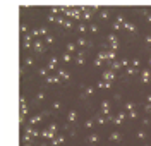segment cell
Masks as SVG:
<instances>
[{"label": "cell", "instance_id": "cell-1", "mask_svg": "<svg viewBox=\"0 0 151 146\" xmlns=\"http://www.w3.org/2000/svg\"><path fill=\"white\" fill-rule=\"evenodd\" d=\"M94 12H96V7H83V19L89 21L91 16H94Z\"/></svg>", "mask_w": 151, "mask_h": 146}, {"label": "cell", "instance_id": "cell-2", "mask_svg": "<svg viewBox=\"0 0 151 146\" xmlns=\"http://www.w3.org/2000/svg\"><path fill=\"white\" fill-rule=\"evenodd\" d=\"M113 79H115V70H112V69H108V70H103V74H101V81H108V83H113Z\"/></svg>", "mask_w": 151, "mask_h": 146}, {"label": "cell", "instance_id": "cell-3", "mask_svg": "<svg viewBox=\"0 0 151 146\" xmlns=\"http://www.w3.org/2000/svg\"><path fill=\"white\" fill-rule=\"evenodd\" d=\"M33 48L36 50L38 53H43V52H45V45H43V41H41V40L38 38L36 41L33 43Z\"/></svg>", "mask_w": 151, "mask_h": 146}, {"label": "cell", "instance_id": "cell-4", "mask_svg": "<svg viewBox=\"0 0 151 146\" xmlns=\"http://www.w3.org/2000/svg\"><path fill=\"white\" fill-rule=\"evenodd\" d=\"M101 114H103L105 117H108L110 115V101H101Z\"/></svg>", "mask_w": 151, "mask_h": 146}, {"label": "cell", "instance_id": "cell-5", "mask_svg": "<svg viewBox=\"0 0 151 146\" xmlns=\"http://www.w3.org/2000/svg\"><path fill=\"white\" fill-rule=\"evenodd\" d=\"M150 81H151V72L148 70V69H144V70L141 72V83L146 84V83H150Z\"/></svg>", "mask_w": 151, "mask_h": 146}, {"label": "cell", "instance_id": "cell-6", "mask_svg": "<svg viewBox=\"0 0 151 146\" xmlns=\"http://www.w3.org/2000/svg\"><path fill=\"white\" fill-rule=\"evenodd\" d=\"M43 115L45 114H38V115H33L29 119V126H35V124H40L41 120H43Z\"/></svg>", "mask_w": 151, "mask_h": 146}, {"label": "cell", "instance_id": "cell-7", "mask_svg": "<svg viewBox=\"0 0 151 146\" xmlns=\"http://www.w3.org/2000/svg\"><path fill=\"white\" fill-rule=\"evenodd\" d=\"M124 22H125V19H124L122 16H117V19H115V22H113V29H115V31L120 29V26H124Z\"/></svg>", "mask_w": 151, "mask_h": 146}, {"label": "cell", "instance_id": "cell-8", "mask_svg": "<svg viewBox=\"0 0 151 146\" xmlns=\"http://www.w3.org/2000/svg\"><path fill=\"white\" fill-rule=\"evenodd\" d=\"M91 95H94V88H93V86H86V88H84V93L81 95V98L91 96Z\"/></svg>", "mask_w": 151, "mask_h": 146}, {"label": "cell", "instance_id": "cell-9", "mask_svg": "<svg viewBox=\"0 0 151 146\" xmlns=\"http://www.w3.org/2000/svg\"><path fill=\"white\" fill-rule=\"evenodd\" d=\"M122 139V134L119 131H112L110 132V141H120Z\"/></svg>", "mask_w": 151, "mask_h": 146}, {"label": "cell", "instance_id": "cell-10", "mask_svg": "<svg viewBox=\"0 0 151 146\" xmlns=\"http://www.w3.org/2000/svg\"><path fill=\"white\" fill-rule=\"evenodd\" d=\"M41 136L47 137V139H53V137H55L57 134H55V132H52L50 129H45V131H41Z\"/></svg>", "mask_w": 151, "mask_h": 146}, {"label": "cell", "instance_id": "cell-11", "mask_svg": "<svg viewBox=\"0 0 151 146\" xmlns=\"http://www.w3.org/2000/svg\"><path fill=\"white\" fill-rule=\"evenodd\" d=\"M28 114V103L24 98H21V115H26Z\"/></svg>", "mask_w": 151, "mask_h": 146}, {"label": "cell", "instance_id": "cell-12", "mask_svg": "<svg viewBox=\"0 0 151 146\" xmlns=\"http://www.w3.org/2000/svg\"><path fill=\"white\" fill-rule=\"evenodd\" d=\"M76 64H79V65L84 64V52H83V50H79V53H77V57H76Z\"/></svg>", "mask_w": 151, "mask_h": 146}, {"label": "cell", "instance_id": "cell-13", "mask_svg": "<svg viewBox=\"0 0 151 146\" xmlns=\"http://www.w3.org/2000/svg\"><path fill=\"white\" fill-rule=\"evenodd\" d=\"M67 120H69V122H76V120H77V112H76V110H70V112L67 114Z\"/></svg>", "mask_w": 151, "mask_h": 146}, {"label": "cell", "instance_id": "cell-14", "mask_svg": "<svg viewBox=\"0 0 151 146\" xmlns=\"http://www.w3.org/2000/svg\"><path fill=\"white\" fill-rule=\"evenodd\" d=\"M64 139H65V137L62 136V134H57V136L53 137V139H52V146H57V145H60V143H62Z\"/></svg>", "mask_w": 151, "mask_h": 146}, {"label": "cell", "instance_id": "cell-15", "mask_svg": "<svg viewBox=\"0 0 151 146\" xmlns=\"http://www.w3.org/2000/svg\"><path fill=\"white\" fill-rule=\"evenodd\" d=\"M124 119H125V114H124V112H120L119 115H117L115 119H113V124H117V126H119V124H122V122H124Z\"/></svg>", "mask_w": 151, "mask_h": 146}, {"label": "cell", "instance_id": "cell-16", "mask_svg": "<svg viewBox=\"0 0 151 146\" xmlns=\"http://www.w3.org/2000/svg\"><path fill=\"white\" fill-rule=\"evenodd\" d=\"M106 43H110V45H113V43H119V40H117V35H115V33L108 35V36H106Z\"/></svg>", "mask_w": 151, "mask_h": 146}, {"label": "cell", "instance_id": "cell-17", "mask_svg": "<svg viewBox=\"0 0 151 146\" xmlns=\"http://www.w3.org/2000/svg\"><path fill=\"white\" fill-rule=\"evenodd\" d=\"M58 78H60V81H67V79L70 78V74L67 70H58Z\"/></svg>", "mask_w": 151, "mask_h": 146}, {"label": "cell", "instance_id": "cell-18", "mask_svg": "<svg viewBox=\"0 0 151 146\" xmlns=\"http://www.w3.org/2000/svg\"><path fill=\"white\" fill-rule=\"evenodd\" d=\"M45 81H47L48 84H55V83H58V81H60V78H58V76H48Z\"/></svg>", "mask_w": 151, "mask_h": 146}, {"label": "cell", "instance_id": "cell-19", "mask_svg": "<svg viewBox=\"0 0 151 146\" xmlns=\"http://www.w3.org/2000/svg\"><path fill=\"white\" fill-rule=\"evenodd\" d=\"M94 119H96V122H98V124H101V126H103L105 122H108V120H106V117H105L103 114H98Z\"/></svg>", "mask_w": 151, "mask_h": 146}, {"label": "cell", "instance_id": "cell-20", "mask_svg": "<svg viewBox=\"0 0 151 146\" xmlns=\"http://www.w3.org/2000/svg\"><path fill=\"white\" fill-rule=\"evenodd\" d=\"M88 141H89L91 145H98V134H96V132H93V134H89V137H88Z\"/></svg>", "mask_w": 151, "mask_h": 146}, {"label": "cell", "instance_id": "cell-21", "mask_svg": "<svg viewBox=\"0 0 151 146\" xmlns=\"http://www.w3.org/2000/svg\"><path fill=\"white\" fill-rule=\"evenodd\" d=\"M57 67V57H52L50 62H48V70H53Z\"/></svg>", "mask_w": 151, "mask_h": 146}, {"label": "cell", "instance_id": "cell-22", "mask_svg": "<svg viewBox=\"0 0 151 146\" xmlns=\"http://www.w3.org/2000/svg\"><path fill=\"white\" fill-rule=\"evenodd\" d=\"M76 47H77L76 43H67L65 52H67V53H74V52H76Z\"/></svg>", "mask_w": 151, "mask_h": 146}, {"label": "cell", "instance_id": "cell-23", "mask_svg": "<svg viewBox=\"0 0 151 146\" xmlns=\"http://www.w3.org/2000/svg\"><path fill=\"white\" fill-rule=\"evenodd\" d=\"M124 28L127 29V31H132V33H136V31H137V28H136L134 24H131V22H124Z\"/></svg>", "mask_w": 151, "mask_h": 146}, {"label": "cell", "instance_id": "cell-24", "mask_svg": "<svg viewBox=\"0 0 151 146\" xmlns=\"http://www.w3.org/2000/svg\"><path fill=\"white\" fill-rule=\"evenodd\" d=\"M98 58H100V60H105V62H106V60H108V52L101 50V52L98 53Z\"/></svg>", "mask_w": 151, "mask_h": 146}, {"label": "cell", "instance_id": "cell-25", "mask_svg": "<svg viewBox=\"0 0 151 146\" xmlns=\"http://www.w3.org/2000/svg\"><path fill=\"white\" fill-rule=\"evenodd\" d=\"M124 107H125V110H127V112H132V110H136V105H134L132 101H127Z\"/></svg>", "mask_w": 151, "mask_h": 146}, {"label": "cell", "instance_id": "cell-26", "mask_svg": "<svg viewBox=\"0 0 151 146\" xmlns=\"http://www.w3.org/2000/svg\"><path fill=\"white\" fill-rule=\"evenodd\" d=\"M94 122H96V119H88V120H86V122H84L86 129H91V127H93V124H94Z\"/></svg>", "mask_w": 151, "mask_h": 146}, {"label": "cell", "instance_id": "cell-27", "mask_svg": "<svg viewBox=\"0 0 151 146\" xmlns=\"http://www.w3.org/2000/svg\"><path fill=\"white\" fill-rule=\"evenodd\" d=\"M100 16H101V19H108V17H110V10H101V12H100Z\"/></svg>", "mask_w": 151, "mask_h": 146}, {"label": "cell", "instance_id": "cell-28", "mask_svg": "<svg viewBox=\"0 0 151 146\" xmlns=\"http://www.w3.org/2000/svg\"><path fill=\"white\" fill-rule=\"evenodd\" d=\"M86 24L84 22H79V26H77V31H79V33H86Z\"/></svg>", "mask_w": 151, "mask_h": 146}, {"label": "cell", "instance_id": "cell-29", "mask_svg": "<svg viewBox=\"0 0 151 146\" xmlns=\"http://www.w3.org/2000/svg\"><path fill=\"white\" fill-rule=\"evenodd\" d=\"M98 24H94V22H91V24H89V31H91V33H98Z\"/></svg>", "mask_w": 151, "mask_h": 146}, {"label": "cell", "instance_id": "cell-30", "mask_svg": "<svg viewBox=\"0 0 151 146\" xmlns=\"http://www.w3.org/2000/svg\"><path fill=\"white\" fill-rule=\"evenodd\" d=\"M137 139H146V132H144V131H142V129H139V131H137Z\"/></svg>", "mask_w": 151, "mask_h": 146}, {"label": "cell", "instance_id": "cell-31", "mask_svg": "<svg viewBox=\"0 0 151 146\" xmlns=\"http://www.w3.org/2000/svg\"><path fill=\"white\" fill-rule=\"evenodd\" d=\"M76 45H77V47H84V45H86V40L83 38V36H79V38H77V43H76Z\"/></svg>", "mask_w": 151, "mask_h": 146}, {"label": "cell", "instance_id": "cell-32", "mask_svg": "<svg viewBox=\"0 0 151 146\" xmlns=\"http://www.w3.org/2000/svg\"><path fill=\"white\" fill-rule=\"evenodd\" d=\"M47 74H48V67H43V69H40V76H43V78L47 79V78H48Z\"/></svg>", "mask_w": 151, "mask_h": 146}, {"label": "cell", "instance_id": "cell-33", "mask_svg": "<svg viewBox=\"0 0 151 146\" xmlns=\"http://www.w3.org/2000/svg\"><path fill=\"white\" fill-rule=\"evenodd\" d=\"M33 62H35V58H33V57H26V60H24V65H28V67H29V65H33Z\"/></svg>", "mask_w": 151, "mask_h": 146}, {"label": "cell", "instance_id": "cell-34", "mask_svg": "<svg viewBox=\"0 0 151 146\" xmlns=\"http://www.w3.org/2000/svg\"><path fill=\"white\" fill-rule=\"evenodd\" d=\"M22 141H26V143H31V141H33V136L24 132V136H22Z\"/></svg>", "mask_w": 151, "mask_h": 146}, {"label": "cell", "instance_id": "cell-35", "mask_svg": "<svg viewBox=\"0 0 151 146\" xmlns=\"http://www.w3.org/2000/svg\"><path fill=\"white\" fill-rule=\"evenodd\" d=\"M62 60H64V62H70V53L64 52V55H62Z\"/></svg>", "mask_w": 151, "mask_h": 146}, {"label": "cell", "instance_id": "cell-36", "mask_svg": "<svg viewBox=\"0 0 151 146\" xmlns=\"http://www.w3.org/2000/svg\"><path fill=\"white\" fill-rule=\"evenodd\" d=\"M36 100H38V101H41V100H45V91H40V93L36 95Z\"/></svg>", "mask_w": 151, "mask_h": 146}, {"label": "cell", "instance_id": "cell-37", "mask_svg": "<svg viewBox=\"0 0 151 146\" xmlns=\"http://www.w3.org/2000/svg\"><path fill=\"white\" fill-rule=\"evenodd\" d=\"M122 67V64H120V62H113L112 64V70H117V69H120Z\"/></svg>", "mask_w": 151, "mask_h": 146}, {"label": "cell", "instance_id": "cell-38", "mask_svg": "<svg viewBox=\"0 0 151 146\" xmlns=\"http://www.w3.org/2000/svg\"><path fill=\"white\" fill-rule=\"evenodd\" d=\"M139 64H141V62H139V58H134V60L131 62V65H132V67H139Z\"/></svg>", "mask_w": 151, "mask_h": 146}, {"label": "cell", "instance_id": "cell-39", "mask_svg": "<svg viewBox=\"0 0 151 146\" xmlns=\"http://www.w3.org/2000/svg\"><path fill=\"white\" fill-rule=\"evenodd\" d=\"M31 38H33V35H31V33H26V35H24V41H26V43H31Z\"/></svg>", "mask_w": 151, "mask_h": 146}, {"label": "cell", "instance_id": "cell-40", "mask_svg": "<svg viewBox=\"0 0 151 146\" xmlns=\"http://www.w3.org/2000/svg\"><path fill=\"white\" fill-rule=\"evenodd\" d=\"M52 107H53V110H60V108H62V103H60V101H55Z\"/></svg>", "mask_w": 151, "mask_h": 146}, {"label": "cell", "instance_id": "cell-41", "mask_svg": "<svg viewBox=\"0 0 151 146\" xmlns=\"http://www.w3.org/2000/svg\"><path fill=\"white\" fill-rule=\"evenodd\" d=\"M120 64H122V67H127V65H131V62H129L127 58H122V60H120Z\"/></svg>", "mask_w": 151, "mask_h": 146}, {"label": "cell", "instance_id": "cell-42", "mask_svg": "<svg viewBox=\"0 0 151 146\" xmlns=\"http://www.w3.org/2000/svg\"><path fill=\"white\" fill-rule=\"evenodd\" d=\"M45 35L48 36V31H47V28H40V36H45Z\"/></svg>", "mask_w": 151, "mask_h": 146}, {"label": "cell", "instance_id": "cell-43", "mask_svg": "<svg viewBox=\"0 0 151 146\" xmlns=\"http://www.w3.org/2000/svg\"><path fill=\"white\" fill-rule=\"evenodd\" d=\"M127 74H129V76H132V74H136V67H132V65H131V67L127 69Z\"/></svg>", "mask_w": 151, "mask_h": 146}, {"label": "cell", "instance_id": "cell-44", "mask_svg": "<svg viewBox=\"0 0 151 146\" xmlns=\"http://www.w3.org/2000/svg\"><path fill=\"white\" fill-rule=\"evenodd\" d=\"M112 88V83H108V81H103V89H110Z\"/></svg>", "mask_w": 151, "mask_h": 146}, {"label": "cell", "instance_id": "cell-45", "mask_svg": "<svg viewBox=\"0 0 151 146\" xmlns=\"http://www.w3.org/2000/svg\"><path fill=\"white\" fill-rule=\"evenodd\" d=\"M48 129H50L52 132H55V134H57V124H50V126H48Z\"/></svg>", "mask_w": 151, "mask_h": 146}, {"label": "cell", "instance_id": "cell-46", "mask_svg": "<svg viewBox=\"0 0 151 146\" xmlns=\"http://www.w3.org/2000/svg\"><path fill=\"white\" fill-rule=\"evenodd\" d=\"M129 117H131V119H137V112H136V110L129 112Z\"/></svg>", "mask_w": 151, "mask_h": 146}, {"label": "cell", "instance_id": "cell-47", "mask_svg": "<svg viewBox=\"0 0 151 146\" xmlns=\"http://www.w3.org/2000/svg\"><path fill=\"white\" fill-rule=\"evenodd\" d=\"M58 10H60L58 7H52V9H50V14H52V16H55V14L58 12Z\"/></svg>", "mask_w": 151, "mask_h": 146}, {"label": "cell", "instance_id": "cell-48", "mask_svg": "<svg viewBox=\"0 0 151 146\" xmlns=\"http://www.w3.org/2000/svg\"><path fill=\"white\" fill-rule=\"evenodd\" d=\"M48 22H57V17H55V16H52V14H50V16H48Z\"/></svg>", "mask_w": 151, "mask_h": 146}, {"label": "cell", "instance_id": "cell-49", "mask_svg": "<svg viewBox=\"0 0 151 146\" xmlns=\"http://www.w3.org/2000/svg\"><path fill=\"white\" fill-rule=\"evenodd\" d=\"M53 41H55V38H53L52 35H48L47 36V43H53Z\"/></svg>", "mask_w": 151, "mask_h": 146}, {"label": "cell", "instance_id": "cell-50", "mask_svg": "<svg viewBox=\"0 0 151 146\" xmlns=\"http://www.w3.org/2000/svg\"><path fill=\"white\" fill-rule=\"evenodd\" d=\"M144 110H146L148 114H151V103H146V105H144Z\"/></svg>", "mask_w": 151, "mask_h": 146}, {"label": "cell", "instance_id": "cell-51", "mask_svg": "<svg viewBox=\"0 0 151 146\" xmlns=\"http://www.w3.org/2000/svg\"><path fill=\"white\" fill-rule=\"evenodd\" d=\"M101 62H103V60H100V58H94V65H96V67H100V65H101Z\"/></svg>", "mask_w": 151, "mask_h": 146}, {"label": "cell", "instance_id": "cell-52", "mask_svg": "<svg viewBox=\"0 0 151 146\" xmlns=\"http://www.w3.org/2000/svg\"><path fill=\"white\" fill-rule=\"evenodd\" d=\"M21 31L26 35V31H28V26H26V24H21Z\"/></svg>", "mask_w": 151, "mask_h": 146}, {"label": "cell", "instance_id": "cell-53", "mask_svg": "<svg viewBox=\"0 0 151 146\" xmlns=\"http://www.w3.org/2000/svg\"><path fill=\"white\" fill-rule=\"evenodd\" d=\"M64 26L69 29V28H72V22H70V21H65V22H64Z\"/></svg>", "mask_w": 151, "mask_h": 146}, {"label": "cell", "instance_id": "cell-54", "mask_svg": "<svg viewBox=\"0 0 151 146\" xmlns=\"http://www.w3.org/2000/svg\"><path fill=\"white\" fill-rule=\"evenodd\" d=\"M144 41H146L148 45H151V36H150V35H148V36H144Z\"/></svg>", "mask_w": 151, "mask_h": 146}, {"label": "cell", "instance_id": "cell-55", "mask_svg": "<svg viewBox=\"0 0 151 146\" xmlns=\"http://www.w3.org/2000/svg\"><path fill=\"white\" fill-rule=\"evenodd\" d=\"M142 124L144 126H150V119H142Z\"/></svg>", "mask_w": 151, "mask_h": 146}, {"label": "cell", "instance_id": "cell-56", "mask_svg": "<svg viewBox=\"0 0 151 146\" xmlns=\"http://www.w3.org/2000/svg\"><path fill=\"white\" fill-rule=\"evenodd\" d=\"M146 21H148V22H151V14H148V12H146Z\"/></svg>", "mask_w": 151, "mask_h": 146}, {"label": "cell", "instance_id": "cell-57", "mask_svg": "<svg viewBox=\"0 0 151 146\" xmlns=\"http://www.w3.org/2000/svg\"><path fill=\"white\" fill-rule=\"evenodd\" d=\"M146 103H151V95H148V100H146Z\"/></svg>", "mask_w": 151, "mask_h": 146}, {"label": "cell", "instance_id": "cell-58", "mask_svg": "<svg viewBox=\"0 0 151 146\" xmlns=\"http://www.w3.org/2000/svg\"><path fill=\"white\" fill-rule=\"evenodd\" d=\"M40 146H48V145H47V143H41V145H40Z\"/></svg>", "mask_w": 151, "mask_h": 146}, {"label": "cell", "instance_id": "cell-59", "mask_svg": "<svg viewBox=\"0 0 151 146\" xmlns=\"http://www.w3.org/2000/svg\"><path fill=\"white\" fill-rule=\"evenodd\" d=\"M24 146H33V145H31V143H26V145H24Z\"/></svg>", "mask_w": 151, "mask_h": 146}, {"label": "cell", "instance_id": "cell-60", "mask_svg": "<svg viewBox=\"0 0 151 146\" xmlns=\"http://www.w3.org/2000/svg\"><path fill=\"white\" fill-rule=\"evenodd\" d=\"M150 65H151V58H150Z\"/></svg>", "mask_w": 151, "mask_h": 146}, {"label": "cell", "instance_id": "cell-61", "mask_svg": "<svg viewBox=\"0 0 151 146\" xmlns=\"http://www.w3.org/2000/svg\"><path fill=\"white\" fill-rule=\"evenodd\" d=\"M91 146H98V145H91Z\"/></svg>", "mask_w": 151, "mask_h": 146}]
</instances>
